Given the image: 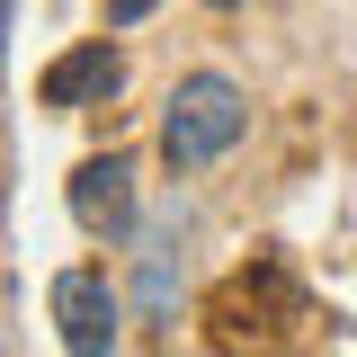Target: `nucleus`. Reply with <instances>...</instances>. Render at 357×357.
<instances>
[{"mask_svg":"<svg viewBox=\"0 0 357 357\" xmlns=\"http://www.w3.org/2000/svg\"><path fill=\"white\" fill-rule=\"evenodd\" d=\"M241 126H250L241 89L223 81V72H188L170 89V116H161V161L170 170H206V161H223L241 143Z\"/></svg>","mask_w":357,"mask_h":357,"instance_id":"1","label":"nucleus"},{"mask_svg":"<svg viewBox=\"0 0 357 357\" xmlns=\"http://www.w3.org/2000/svg\"><path fill=\"white\" fill-rule=\"evenodd\" d=\"M72 215L98 241H126L134 232V161L126 152H89L81 170H72Z\"/></svg>","mask_w":357,"mask_h":357,"instance_id":"3","label":"nucleus"},{"mask_svg":"<svg viewBox=\"0 0 357 357\" xmlns=\"http://www.w3.org/2000/svg\"><path fill=\"white\" fill-rule=\"evenodd\" d=\"M126 81V63H116V45H72L54 72H45V107H89V98H107V89Z\"/></svg>","mask_w":357,"mask_h":357,"instance_id":"5","label":"nucleus"},{"mask_svg":"<svg viewBox=\"0 0 357 357\" xmlns=\"http://www.w3.org/2000/svg\"><path fill=\"white\" fill-rule=\"evenodd\" d=\"M215 9H232V0H215Z\"/></svg>","mask_w":357,"mask_h":357,"instance_id":"8","label":"nucleus"},{"mask_svg":"<svg viewBox=\"0 0 357 357\" xmlns=\"http://www.w3.org/2000/svg\"><path fill=\"white\" fill-rule=\"evenodd\" d=\"M0 45H9V0H0Z\"/></svg>","mask_w":357,"mask_h":357,"instance_id":"7","label":"nucleus"},{"mask_svg":"<svg viewBox=\"0 0 357 357\" xmlns=\"http://www.w3.org/2000/svg\"><path fill=\"white\" fill-rule=\"evenodd\" d=\"M178 232H188V215H161L152 232H143V268H134L143 321H178Z\"/></svg>","mask_w":357,"mask_h":357,"instance_id":"4","label":"nucleus"},{"mask_svg":"<svg viewBox=\"0 0 357 357\" xmlns=\"http://www.w3.org/2000/svg\"><path fill=\"white\" fill-rule=\"evenodd\" d=\"M143 9H152V0H107V27H134Z\"/></svg>","mask_w":357,"mask_h":357,"instance_id":"6","label":"nucleus"},{"mask_svg":"<svg viewBox=\"0 0 357 357\" xmlns=\"http://www.w3.org/2000/svg\"><path fill=\"white\" fill-rule=\"evenodd\" d=\"M45 304H54V331H63L72 357H116V340H126V295L98 268H63L45 286Z\"/></svg>","mask_w":357,"mask_h":357,"instance_id":"2","label":"nucleus"}]
</instances>
